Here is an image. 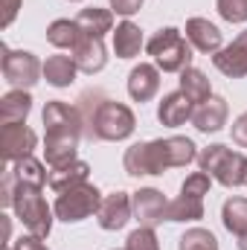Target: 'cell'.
I'll list each match as a JSON object with an SVG mask.
<instances>
[{
    "label": "cell",
    "mask_w": 247,
    "mask_h": 250,
    "mask_svg": "<svg viewBox=\"0 0 247 250\" xmlns=\"http://www.w3.org/2000/svg\"><path fill=\"white\" fill-rule=\"evenodd\" d=\"M117 250H120V248H117Z\"/></svg>",
    "instance_id": "obj_40"
},
{
    "label": "cell",
    "mask_w": 247,
    "mask_h": 250,
    "mask_svg": "<svg viewBox=\"0 0 247 250\" xmlns=\"http://www.w3.org/2000/svg\"><path fill=\"white\" fill-rule=\"evenodd\" d=\"M186 41L206 56H215L221 50V29L215 23H209L206 18H189L186 21Z\"/></svg>",
    "instance_id": "obj_16"
},
{
    "label": "cell",
    "mask_w": 247,
    "mask_h": 250,
    "mask_svg": "<svg viewBox=\"0 0 247 250\" xmlns=\"http://www.w3.org/2000/svg\"><path fill=\"white\" fill-rule=\"evenodd\" d=\"M82 38V26L70 18H59L47 26V41L56 47V50H73Z\"/></svg>",
    "instance_id": "obj_23"
},
{
    "label": "cell",
    "mask_w": 247,
    "mask_h": 250,
    "mask_svg": "<svg viewBox=\"0 0 247 250\" xmlns=\"http://www.w3.org/2000/svg\"><path fill=\"white\" fill-rule=\"evenodd\" d=\"M140 50H143V32H140V26L131 23V21L117 23V29H114V53L120 59H134V56H140Z\"/></svg>",
    "instance_id": "obj_20"
},
{
    "label": "cell",
    "mask_w": 247,
    "mask_h": 250,
    "mask_svg": "<svg viewBox=\"0 0 247 250\" xmlns=\"http://www.w3.org/2000/svg\"><path fill=\"white\" fill-rule=\"evenodd\" d=\"M198 166L201 172H206L212 181H218L221 187L236 189L247 184V157L242 151H233L224 143H212L198 154Z\"/></svg>",
    "instance_id": "obj_4"
},
{
    "label": "cell",
    "mask_w": 247,
    "mask_h": 250,
    "mask_svg": "<svg viewBox=\"0 0 247 250\" xmlns=\"http://www.w3.org/2000/svg\"><path fill=\"white\" fill-rule=\"evenodd\" d=\"M0 67H3L6 82L15 90H32L41 82V76H44V64L38 62V56L29 53V50H9V47H3Z\"/></svg>",
    "instance_id": "obj_8"
},
{
    "label": "cell",
    "mask_w": 247,
    "mask_h": 250,
    "mask_svg": "<svg viewBox=\"0 0 247 250\" xmlns=\"http://www.w3.org/2000/svg\"><path fill=\"white\" fill-rule=\"evenodd\" d=\"M12 172H15V181L18 184H23V187H41L50 181V172H47V166L41 163V160H35L32 154L29 157H23V160H18V163H12L9 166Z\"/></svg>",
    "instance_id": "obj_24"
},
{
    "label": "cell",
    "mask_w": 247,
    "mask_h": 250,
    "mask_svg": "<svg viewBox=\"0 0 247 250\" xmlns=\"http://www.w3.org/2000/svg\"><path fill=\"white\" fill-rule=\"evenodd\" d=\"M131 215H134L131 195H128V192H111V195L102 198V207H99V212H96V221H99L102 230L117 233V230H123L125 224L131 221Z\"/></svg>",
    "instance_id": "obj_11"
},
{
    "label": "cell",
    "mask_w": 247,
    "mask_h": 250,
    "mask_svg": "<svg viewBox=\"0 0 247 250\" xmlns=\"http://www.w3.org/2000/svg\"><path fill=\"white\" fill-rule=\"evenodd\" d=\"M181 90L195 105H201V102H206L212 96V84H209L206 73H201L198 67H186L184 73H181Z\"/></svg>",
    "instance_id": "obj_25"
},
{
    "label": "cell",
    "mask_w": 247,
    "mask_h": 250,
    "mask_svg": "<svg viewBox=\"0 0 247 250\" xmlns=\"http://www.w3.org/2000/svg\"><path fill=\"white\" fill-rule=\"evenodd\" d=\"M212 64H215V70L224 73L227 79H245L247 76V29L233 38L230 47H221V50L212 56Z\"/></svg>",
    "instance_id": "obj_12"
},
{
    "label": "cell",
    "mask_w": 247,
    "mask_h": 250,
    "mask_svg": "<svg viewBox=\"0 0 247 250\" xmlns=\"http://www.w3.org/2000/svg\"><path fill=\"white\" fill-rule=\"evenodd\" d=\"M209 187H212V178H209L206 172H192L184 181L181 192H184V195H192V198H204V195L209 192Z\"/></svg>",
    "instance_id": "obj_31"
},
{
    "label": "cell",
    "mask_w": 247,
    "mask_h": 250,
    "mask_svg": "<svg viewBox=\"0 0 247 250\" xmlns=\"http://www.w3.org/2000/svg\"><path fill=\"white\" fill-rule=\"evenodd\" d=\"M32 111V96L29 90H9L0 99V125H12V123H26Z\"/></svg>",
    "instance_id": "obj_19"
},
{
    "label": "cell",
    "mask_w": 247,
    "mask_h": 250,
    "mask_svg": "<svg viewBox=\"0 0 247 250\" xmlns=\"http://www.w3.org/2000/svg\"><path fill=\"white\" fill-rule=\"evenodd\" d=\"M35 146H38V137L26 123L0 125V154L6 163H18V160L29 157Z\"/></svg>",
    "instance_id": "obj_9"
},
{
    "label": "cell",
    "mask_w": 247,
    "mask_h": 250,
    "mask_svg": "<svg viewBox=\"0 0 247 250\" xmlns=\"http://www.w3.org/2000/svg\"><path fill=\"white\" fill-rule=\"evenodd\" d=\"M44 131H47L44 157H47L50 169L79 160L76 151H79V140L84 134V123H82L79 108L67 105L62 99H50L44 108Z\"/></svg>",
    "instance_id": "obj_2"
},
{
    "label": "cell",
    "mask_w": 247,
    "mask_h": 250,
    "mask_svg": "<svg viewBox=\"0 0 247 250\" xmlns=\"http://www.w3.org/2000/svg\"><path fill=\"white\" fill-rule=\"evenodd\" d=\"M76 73H79V67L73 62V56H50L44 62V79L53 87H70L76 82Z\"/></svg>",
    "instance_id": "obj_21"
},
{
    "label": "cell",
    "mask_w": 247,
    "mask_h": 250,
    "mask_svg": "<svg viewBox=\"0 0 247 250\" xmlns=\"http://www.w3.org/2000/svg\"><path fill=\"white\" fill-rule=\"evenodd\" d=\"M9 248H12V250H50L47 245H44V239H41V236H32V233H29V236H21V239H18V242H12Z\"/></svg>",
    "instance_id": "obj_34"
},
{
    "label": "cell",
    "mask_w": 247,
    "mask_h": 250,
    "mask_svg": "<svg viewBox=\"0 0 247 250\" xmlns=\"http://www.w3.org/2000/svg\"><path fill=\"white\" fill-rule=\"evenodd\" d=\"M102 207V192L93 187V184H79V187H70L59 192L53 209H56V218L64 224H76V221H84L90 215H96Z\"/></svg>",
    "instance_id": "obj_7"
},
{
    "label": "cell",
    "mask_w": 247,
    "mask_h": 250,
    "mask_svg": "<svg viewBox=\"0 0 247 250\" xmlns=\"http://www.w3.org/2000/svg\"><path fill=\"white\" fill-rule=\"evenodd\" d=\"M239 250H247V233L245 236H239Z\"/></svg>",
    "instance_id": "obj_37"
},
{
    "label": "cell",
    "mask_w": 247,
    "mask_h": 250,
    "mask_svg": "<svg viewBox=\"0 0 247 250\" xmlns=\"http://www.w3.org/2000/svg\"><path fill=\"white\" fill-rule=\"evenodd\" d=\"M215 9L227 23H245L247 21V0H218Z\"/></svg>",
    "instance_id": "obj_29"
},
{
    "label": "cell",
    "mask_w": 247,
    "mask_h": 250,
    "mask_svg": "<svg viewBox=\"0 0 247 250\" xmlns=\"http://www.w3.org/2000/svg\"><path fill=\"white\" fill-rule=\"evenodd\" d=\"M3 250H12V248H3Z\"/></svg>",
    "instance_id": "obj_39"
},
{
    "label": "cell",
    "mask_w": 247,
    "mask_h": 250,
    "mask_svg": "<svg viewBox=\"0 0 247 250\" xmlns=\"http://www.w3.org/2000/svg\"><path fill=\"white\" fill-rule=\"evenodd\" d=\"M143 9V0H111V12L123 15V18H131Z\"/></svg>",
    "instance_id": "obj_33"
},
{
    "label": "cell",
    "mask_w": 247,
    "mask_h": 250,
    "mask_svg": "<svg viewBox=\"0 0 247 250\" xmlns=\"http://www.w3.org/2000/svg\"><path fill=\"white\" fill-rule=\"evenodd\" d=\"M230 117V108H227V99L224 96H209L206 102L195 105V114H192V125L201 131V134H215L227 125Z\"/></svg>",
    "instance_id": "obj_14"
},
{
    "label": "cell",
    "mask_w": 247,
    "mask_h": 250,
    "mask_svg": "<svg viewBox=\"0 0 247 250\" xmlns=\"http://www.w3.org/2000/svg\"><path fill=\"white\" fill-rule=\"evenodd\" d=\"M12 209H15L18 221H21L32 236H41V239L50 236L56 209L44 201L41 187H23V184H18L15 198H12Z\"/></svg>",
    "instance_id": "obj_5"
},
{
    "label": "cell",
    "mask_w": 247,
    "mask_h": 250,
    "mask_svg": "<svg viewBox=\"0 0 247 250\" xmlns=\"http://www.w3.org/2000/svg\"><path fill=\"white\" fill-rule=\"evenodd\" d=\"M70 53H73V62H76V67H79L82 73H87V76L99 73V70L108 64V53H105V44H102V38H96V35H87V32H82L79 44H76Z\"/></svg>",
    "instance_id": "obj_13"
},
{
    "label": "cell",
    "mask_w": 247,
    "mask_h": 250,
    "mask_svg": "<svg viewBox=\"0 0 247 250\" xmlns=\"http://www.w3.org/2000/svg\"><path fill=\"white\" fill-rule=\"evenodd\" d=\"M221 221L233 236L247 233V198H227L221 207Z\"/></svg>",
    "instance_id": "obj_27"
},
{
    "label": "cell",
    "mask_w": 247,
    "mask_h": 250,
    "mask_svg": "<svg viewBox=\"0 0 247 250\" xmlns=\"http://www.w3.org/2000/svg\"><path fill=\"white\" fill-rule=\"evenodd\" d=\"M21 0H3V26H12V21L18 18Z\"/></svg>",
    "instance_id": "obj_36"
},
{
    "label": "cell",
    "mask_w": 247,
    "mask_h": 250,
    "mask_svg": "<svg viewBox=\"0 0 247 250\" xmlns=\"http://www.w3.org/2000/svg\"><path fill=\"white\" fill-rule=\"evenodd\" d=\"M125 250H160V242H157V236H154L151 227H140V230H134L128 236Z\"/></svg>",
    "instance_id": "obj_30"
},
{
    "label": "cell",
    "mask_w": 247,
    "mask_h": 250,
    "mask_svg": "<svg viewBox=\"0 0 247 250\" xmlns=\"http://www.w3.org/2000/svg\"><path fill=\"white\" fill-rule=\"evenodd\" d=\"M148 56L154 59L157 70L163 73H184L189 62H192V44L181 35V29L175 26H166V29H157L151 35V41L145 44Z\"/></svg>",
    "instance_id": "obj_6"
},
{
    "label": "cell",
    "mask_w": 247,
    "mask_h": 250,
    "mask_svg": "<svg viewBox=\"0 0 247 250\" xmlns=\"http://www.w3.org/2000/svg\"><path fill=\"white\" fill-rule=\"evenodd\" d=\"M204 218V198H192V195H178L175 201H169V212L166 221H201Z\"/></svg>",
    "instance_id": "obj_26"
},
{
    "label": "cell",
    "mask_w": 247,
    "mask_h": 250,
    "mask_svg": "<svg viewBox=\"0 0 247 250\" xmlns=\"http://www.w3.org/2000/svg\"><path fill=\"white\" fill-rule=\"evenodd\" d=\"M160 90V70L157 64H137L131 73H128V93L134 102H148L154 99Z\"/></svg>",
    "instance_id": "obj_15"
},
{
    "label": "cell",
    "mask_w": 247,
    "mask_h": 250,
    "mask_svg": "<svg viewBox=\"0 0 247 250\" xmlns=\"http://www.w3.org/2000/svg\"><path fill=\"white\" fill-rule=\"evenodd\" d=\"M192 114H195V102L186 96L184 90L166 93V96L160 99V105H157V120L163 125H169V128L184 125L186 120H192Z\"/></svg>",
    "instance_id": "obj_17"
},
{
    "label": "cell",
    "mask_w": 247,
    "mask_h": 250,
    "mask_svg": "<svg viewBox=\"0 0 247 250\" xmlns=\"http://www.w3.org/2000/svg\"><path fill=\"white\" fill-rule=\"evenodd\" d=\"M131 204H134V218L140 221V227H157L160 221H166V212H169V201L163 198L160 189H137L131 195Z\"/></svg>",
    "instance_id": "obj_10"
},
{
    "label": "cell",
    "mask_w": 247,
    "mask_h": 250,
    "mask_svg": "<svg viewBox=\"0 0 247 250\" xmlns=\"http://www.w3.org/2000/svg\"><path fill=\"white\" fill-rule=\"evenodd\" d=\"M181 250H218V239L204 227H192L181 236Z\"/></svg>",
    "instance_id": "obj_28"
},
{
    "label": "cell",
    "mask_w": 247,
    "mask_h": 250,
    "mask_svg": "<svg viewBox=\"0 0 247 250\" xmlns=\"http://www.w3.org/2000/svg\"><path fill=\"white\" fill-rule=\"evenodd\" d=\"M70 3H82V0H70Z\"/></svg>",
    "instance_id": "obj_38"
},
{
    "label": "cell",
    "mask_w": 247,
    "mask_h": 250,
    "mask_svg": "<svg viewBox=\"0 0 247 250\" xmlns=\"http://www.w3.org/2000/svg\"><path fill=\"white\" fill-rule=\"evenodd\" d=\"M233 143L242 146V148H247V111L233 123Z\"/></svg>",
    "instance_id": "obj_35"
},
{
    "label": "cell",
    "mask_w": 247,
    "mask_h": 250,
    "mask_svg": "<svg viewBox=\"0 0 247 250\" xmlns=\"http://www.w3.org/2000/svg\"><path fill=\"white\" fill-rule=\"evenodd\" d=\"M198 160V148L189 137H166L151 143H134L123 157V166L131 178L163 175L166 169H181Z\"/></svg>",
    "instance_id": "obj_1"
},
{
    "label": "cell",
    "mask_w": 247,
    "mask_h": 250,
    "mask_svg": "<svg viewBox=\"0 0 247 250\" xmlns=\"http://www.w3.org/2000/svg\"><path fill=\"white\" fill-rule=\"evenodd\" d=\"M90 99H93V93H84L76 105L82 114V123H84V134L90 140L120 143L134 134L137 117L128 105L114 102V99H102V96H96V102H90Z\"/></svg>",
    "instance_id": "obj_3"
},
{
    "label": "cell",
    "mask_w": 247,
    "mask_h": 250,
    "mask_svg": "<svg viewBox=\"0 0 247 250\" xmlns=\"http://www.w3.org/2000/svg\"><path fill=\"white\" fill-rule=\"evenodd\" d=\"M90 178V166L84 160H73V163H64V166H56L50 169V189L53 192H64L70 187H79V184H87Z\"/></svg>",
    "instance_id": "obj_18"
},
{
    "label": "cell",
    "mask_w": 247,
    "mask_h": 250,
    "mask_svg": "<svg viewBox=\"0 0 247 250\" xmlns=\"http://www.w3.org/2000/svg\"><path fill=\"white\" fill-rule=\"evenodd\" d=\"M15 189H18V181H15V172H12V169H6V172H3V184H0V204H3V207H12Z\"/></svg>",
    "instance_id": "obj_32"
},
{
    "label": "cell",
    "mask_w": 247,
    "mask_h": 250,
    "mask_svg": "<svg viewBox=\"0 0 247 250\" xmlns=\"http://www.w3.org/2000/svg\"><path fill=\"white\" fill-rule=\"evenodd\" d=\"M76 23L82 26V32L102 38L105 32H114V12H111V9H99V6H90V9H82V12H79Z\"/></svg>",
    "instance_id": "obj_22"
}]
</instances>
